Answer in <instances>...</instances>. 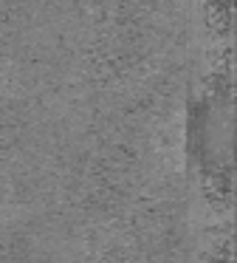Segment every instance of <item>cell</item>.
Instances as JSON below:
<instances>
[{
	"instance_id": "obj_1",
	"label": "cell",
	"mask_w": 237,
	"mask_h": 263,
	"mask_svg": "<svg viewBox=\"0 0 237 263\" xmlns=\"http://www.w3.org/2000/svg\"><path fill=\"white\" fill-rule=\"evenodd\" d=\"M189 142L206 176L229 181L231 173V91L220 82L203 93L189 119Z\"/></svg>"
}]
</instances>
